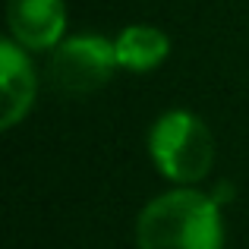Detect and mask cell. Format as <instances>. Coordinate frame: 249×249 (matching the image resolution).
Wrapping results in <instances>:
<instances>
[{
  "instance_id": "obj_1",
  "label": "cell",
  "mask_w": 249,
  "mask_h": 249,
  "mask_svg": "<svg viewBox=\"0 0 249 249\" xmlns=\"http://www.w3.org/2000/svg\"><path fill=\"white\" fill-rule=\"evenodd\" d=\"M139 249H221L218 205L193 189L148 202L136 224Z\"/></svg>"
},
{
  "instance_id": "obj_2",
  "label": "cell",
  "mask_w": 249,
  "mask_h": 249,
  "mask_svg": "<svg viewBox=\"0 0 249 249\" xmlns=\"http://www.w3.org/2000/svg\"><path fill=\"white\" fill-rule=\"evenodd\" d=\"M152 155L158 167L177 183H193L212 170L214 139L202 120L186 110H170L152 129Z\"/></svg>"
},
{
  "instance_id": "obj_3",
  "label": "cell",
  "mask_w": 249,
  "mask_h": 249,
  "mask_svg": "<svg viewBox=\"0 0 249 249\" xmlns=\"http://www.w3.org/2000/svg\"><path fill=\"white\" fill-rule=\"evenodd\" d=\"M114 67H120L114 44L104 41V38L82 35L54 51V57H51V82L67 98H85L114 76Z\"/></svg>"
},
{
  "instance_id": "obj_4",
  "label": "cell",
  "mask_w": 249,
  "mask_h": 249,
  "mask_svg": "<svg viewBox=\"0 0 249 249\" xmlns=\"http://www.w3.org/2000/svg\"><path fill=\"white\" fill-rule=\"evenodd\" d=\"M63 0H10L13 35L25 48H54L63 35Z\"/></svg>"
},
{
  "instance_id": "obj_5",
  "label": "cell",
  "mask_w": 249,
  "mask_h": 249,
  "mask_svg": "<svg viewBox=\"0 0 249 249\" xmlns=\"http://www.w3.org/2000/svg\"><path fill=\"white\" fill-rule=\"evenodd\" d=\"M0 85H3V126H13L29 110L32 95H35L29 60L22 57L16 44L0 48Z\"/></svg>"
},
{
  "instance_id": "obj_6",
  "label": "cell",
  "mask_w": 249,
  "mask_h": 249,
  "mask_svg": "<svg viewBox=\"0 0 249 249\" xmlns=\"http://www.w3.org/2000/svg\"><path fill=\"white\" fill-rule=\"evenodd\" d=\"M117 60L120 67H129L136 73H145V70L158 67L167 57V38L161 35L158 29H145V25H136V29H126L120 38H117Z\"/></svg>"
}]
</instances>
